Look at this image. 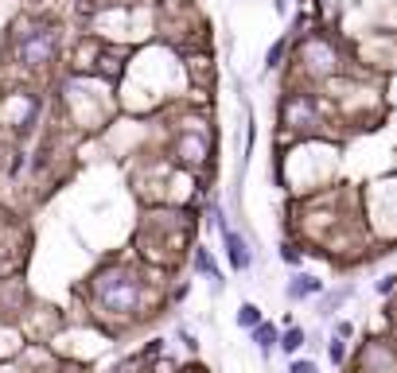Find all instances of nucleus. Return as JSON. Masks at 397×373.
<instances>
[{"label": "nucleus", "instance_id": "7", "mask_svg": "<svg viewBox=\"0 0 397 373\" xmlns=\"http://www.w3.org/2000/svg\"><path fill=\"white\" fill-rule=\"evenodd\" d=\"M277 113H280V133H288V136H320L323 133L320 93H312V90H285Z\"/></svg>", "mask_w": 397, "mask_h": 373}, {"label": "nucleus", "instance_id": "5", "mask_svg": "<svg viewBox=\"0 0 397 373\" xmlns=\"http://www.w3.org/2000/svg\"><path fill=\"white\" fill-rule=\"evenodd\" d=\"M214 156V136L207 129V121H183L176 124V133L168 140V164L179 171H203Z\"/></svg>", "mask_w": 397, "mask_h": 373}, {"label": "nucleus", "instance_id": "18", "mask_svg": "<svg viewBox=\"0 0 397 373\" xmlns=\"http://www.w3.org/2000/svg\"><path fill=\"white\" fill-rule=\"evenodd\" d=\"M261 319L265 315H261V307H257V303H242V307H237V327H242V331H254Z\"/></svg>", "mask_w": 397, "mask_h": 373}, {"label": "nucleus", "instance_id": "12", "mask_svg": "<svg viewBox=\"0 0 397 373\" xmlns=\"http://www.w3.org/2000/svg\"><path fill=\"white\" fill-rule=\"evenodd\" d=\"M187 257H191V268L199 276H207V280L214 284V292L222 288V273H219V265H214V257H211V249L207 245H199V241H195L191 245V253H187Z\"/></svg>", "mask_w": 397, "mask_h": 373}, {"label": "nucleus", "instance_id": "21", "mask_svg": "<svg viewBox=\"0 0 397 373\" xmlns=\"http://www.w3.org/2000/svg\"><path fill=\"white\" fill-rule=\"evenodd\" d=\"M288 373H320V365L308 358H296V362H288Z\"/></svg>", "mask_w": 397, "mask_h": 373}, {"label": "nucleus", "instance_id": "2", "mask_svg": "<svg viewBox=\"0 0 397 373\" xmlns=\"http://www.w3.org/2000/svg\"><path fill=\"white\" fill-rule=\"evenodd\" d=\"M195 230H199V218L191 214V207H171V202H156L141 214L133 233V257H141L144 265L171 273L179 261L191 253L195 245Z\"/></svg>", "mask_w": 397, "mask_h": 373}, {"label": "nucleus", "instance_id": "22", "mask_svg": "<svg viewBox=\"0 0 397 373\" xmlns=\"http://www.w3.org/2000/svg\"><path fill=\"white\" fill-rule=\"evenodd\" d=\"M280 261H285V265H300V253H296V245H280Z\"/></svg>", "mask_w": 397, "mask_h": 373}, {"label": "nucleus", "instance_id": "9", "mask_svg": "<svg viewBox=\"0 0 397 373\" xmlns=\"http://www.w3.org/2000/svg\"><path fill=\"white\" fill-rule=\"evenodd\" d=\"M32 307V288L20 273L0 276V323L4 327H20L24 311Z\"/></svg>", "mask_w": 397, "mask_h": 373}, {"label": "nucleus", "instance_id": "15", "mask_svg": "<svg viewBox=\"0 0 397 373\" xmlns=\"http://www.w3.org/2000/svg\"><path fill=\"white\" fill-rule=\"evenodd\" d=\"M249 339H254V342H257V350H261V354H269V350H273V346H277V339H280V331H277V327H273V323H265V319H261V323H257V327H254V331H249Z\"/></svg>", "mask_w": 397, "mask_h": 373}, {"label": "nucleus", "instance_id": "14", "mask_svg": "<svg viewBox=\"0 0 397 373\" xmlns=\"http://www.w3.org/2000/svg\"><path fill=\"white\" fill-rule=\"evenodd\" d=\"M308 342V334H304V327H296V323H288L285 331H280V339H277V346L285 350V354H300V346Z\"/></svg>", "mask_w": 397, "mask_h": 373}, {"label": "nucleus", "instance_id": "4", "mask_svg": "<svg viewBox=\"0 0 397 373\" xmlns=\"http://www.w3.org/2000/svg\"><path fill=\"white\" fill-rule=\"evenodd\" d=\"M59 109L63 124H70L74 133H102L121 113L117 86L98 74H70L67 70V78L59 82Z\"/></svg>", "mask_w": 397, "mask_h": 373}, {"label": "nucleus", "instance_id": "11", "mask_svg": "<svg viewBox=\"0 0 397 373\" xmlns=\"http://www.w3.org/2000/svg\"><path fill=\"white\" fill-rule=\"evenodd\" d=\"M219 233H222V245H226L230 268H234V273H249V268H254V249H249V241H245L230 222H222Z\"/></svg>", "mask_w": 397, "mask_h": 373}, {"label": "nucleus", "instance_id": "1", "mask_svg": "<svg viewBox=\"0 0 397 373\" xmlns=\"http://www.w3.org/2000/svg\"><path fill=\"white\" fill-rule=\"evenodd\" d=\"M156 273L160 268L144 265L141 257H105L82 284L90 323L102 334L117 339V334L160 315L168 307V296H164L168 280H156Z\"/></svg>", "mask_w": 397, "mask_h": 373}, {"label": "nucleus", "instance_id": "19", "mask_svg": "<svg viewBox=\"0 0 397 373\" xmlns=\"http://www.w3.org/2000/svg\"><path fill=\"white\" fill-rule=\"evenodd\" d=\"M327 358H331V365H346V339H331L327 342Z\"/></svg>", "mask_w": 397, "mask_h": 373}, {"label": "nucleus", "instance_id": "23", "mask_svg": "<svg viewBox=\"0 0 397 373\" xmlns=\"http://www.w3.org/2000/svg\"><path fill=\"white\" fill-rule=\"evenodd\" d=\"M335 334H339V339H351V334H355V327H351V319H339V323H335Z\"/></svg>", "mask_w": 397, "mask_h": 373}, {"label": "nucleus", "instance_id": "20", "mask_svg": "<svg viewBox=\"0 0 397 373\" xmlns=\"http://www.w3.org/2000/svg\"><path fill=\"white\" fill-rule=\"evenodd\" d=\"M374 292H378V296H393L397 292V276H382V280H374Z\"/></svg>", "mask_w": 397, "mask_h": 373}, {"label": "nucleus", "instance_id": "17", "mask_svg": "<svg viewBox=\"0 0 397 373\" xmlns=\"http://www.w3.org/2000/svg\"><path fill=\"white\" fill-rule=\"evenodd\" d=\"M346 296H355V284H343L339 292H327V296L320 292V315H335V307L343 303Z\"/></svg>", "mask_w": 397, "mask_h": 373}, {"label": "nucleus", "instance_id": "3", "mask_svg": "<svg viewBox=\"0 0 397 373\" xmlns=\"http://www.w3.org/2000/svg\"><path fill=\"white\" fill-rule=\"evenodd\" d=\"M4 47H8V63L24 78H47L55 67H59L63 27H59V20H55V16L24 12V16L8 27Z\"/></svg>", "mask_w": 397, "mask_h": 373}, {"label": "nucleus", "instance_id": "13", "mask_svg": "<svg viewBox=\"0 0 397 373\" xmlns=\"http://www.w3.org/2000/svg\"><path fill=\"white\" fill-rule=\"evenodd\" d=\"M320 292H323V280H320V276H308V273H300V276H292V280H288L285 296L292 299V303H300V299H308V296H320Z\"/></svg>", "mask_w": 397, "mask_h": 373}, {"label": "nucleus", "instance_id": "10", "mask_svg": "<svg viewBox=\"0 0 397 373\" xmlns=\"http://www.w3.org/2000/svg\"><path fill=\"white\" fill-rule=\"evenodd\" d=\"M358 373H397V346L389 339H366L355 354Z\"/></svg>", "mask_w": 397, "mask_h": 373}, {"label": "nucleus", "instance_id": "8", "mask_svg": "<svg viewBox=\"0 0 397 373\" xmlns=\"http://www.w3.org/2000/svg\"><path fill=\"white\" fill-rule=\"evenodd\" d=\"M43 117V93L35 86H16L0 93V129L12 136H27Z\"/></svg>", "mask_w": 397, "mask_h": 373}, {"label": "nucleus", "instance_id": "16", "mask_svg": "<svg viewBox=\"0 0 397 373\" xmlns=\"http://www.w3.org/2000/svg\"><path fill=\"white\" fill-rule=\"evenodd\" d=\"M288 51H292V39H288V35H280V39L265 51V70H269V74L285 67V55H288Z\"/></svg>", "mask_w": 397, "mask_h": 373}, {"label": "nucleus", "instance_id": "6", "mask_svg": "<svg viewBox=\"0 0 397 373\" xmlns=\"http://www.w3.org/2000/svg\"><path fill=\"white\" fill-rule=\"evenodd\" d=\"M296 67H300V74L312 78V82H327V78L343 74V55H339V47L327 39V35L312 32V35H300L296 39Z\"/></svg>", "mask_w": 397, "mask_h": 373}]
</instances>
